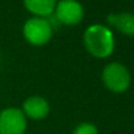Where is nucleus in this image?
<instances>
[{"label":"nucleus","mask_w":134,"mask_h":134,"mask_svg":"<svg viewBox=\"0 0 134 134\" xmlns=\"http://www.w3.org/2000/svg\"><path fill=\"white\" fill-rule=\"evenodd\" d=\"M24 4L29 12L35 14V17L46 18L53 13L57 0H24Z\"/></svg>","instance_id":"8"},{"label":"nucleus","mask_w":134,"mask_h":134,"mask_svg":"<svg viewBox=\"0 0 134 134\" xmlns=\"http://www.w3.org/2000/svg\"><path fill=\"white\" fill-rule=\"evenodd\" d=\"M26 116L21 109L7 108L0 112V134H25Z\"/></svg>","instance_id":"4"},{"label":"nucleus","mask_w":134,"mask_h":134,"mask_svg":"<svg viewBox=\"0 0 134 134\" xmlns=\"http://www.w3.org/2000/svg\"><path fill=\"white\" fill-rule=\"evenodd\" d=\"M55 17L65 25H76L83 17V7L77 0H60L55 7Z\"/></svg>","instance_id":"5"},{"label":"nucleus","mask_w":134,"mask_h":134,"mask_svg":"<svg viewBox=\"0 0 134 134\" xmlns=\"http://www.w3.org/2000/svg\"><path fill=\"white\" fill-rule=\"evenodd\" d=\"M73 134H99V132H98V129H96V126L94 124L82 122L74 129Z\"/></svg>","instance_id":"9"},{"label":"nucleus","mask_w":134,"mask_h":134,"mask_svg":"<svg viewBox=\"0 0 134 134\" xmlns=\"http://www.w3.org/2000/svg\"><path fill=\"white\" fill-rule=\"evenodd\" d=\"M53 33L51 22L43 17L29 18L24 25V37L27 42L35 46H42L47 43Z\"/></svg>","instance_id":"3"},{"label":"nucleus","mask_w":134,"mask_h":134,"mask_svg":"<svg viewBox=\"0 0 134 134\" xmlns=\"http://www.w3.org/2000/svg\"><path fill=\"white\" fill-rule=\"evenodd\" d=\"M102 78L107 89L113 92H122L130 85L129 70L121 63H109L105 65L102 73Z\"/></svg>","instance_id":"2"},{"label":"nucleus","mask_w":134,"mask_h":134,"mask_svg":"<svg viewBox=\"0 0 134 134\" xmlns=\"http://www.w3.org/2000/svg\"><path fill=\"white\" fill-rule=\"evenodd\" d=\"M83 42L91 55L95 57H108L115 48V38L112 31L100 24L91 25L86 29Z\"/></svg>","instance_id":"1"},{"label":"nucleus","mask_w":134,"mask_h":134,"mask_svg":"<svg viewBox=\"0 0 134 134\" xmlns=\"http://www.w3.org/2000/svg\"><path fill=\"white\" fill-rule=\"evenodd\" d=\"M22 112L25 116L33 119V120H42L49 112V104L44 98L34 95L27 98L24 102Z\"/></svg>","instance_id":"6"},{"label":"nucleus","mask_w":134,"mask_h":134,"mask_svg":"<svg viewBox=\"0 0 134 134\" xmlns=\"http://www.w3.org/2000/svg\"><path fill=\"white\" fill-rule=\"evenodd\" d=\"M107 21L108 24L115 26L119 31L126 35H134V13H130V12L112 13V14H108Z\"/></svg>","instance_id":"7"}]
</instances>
